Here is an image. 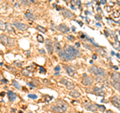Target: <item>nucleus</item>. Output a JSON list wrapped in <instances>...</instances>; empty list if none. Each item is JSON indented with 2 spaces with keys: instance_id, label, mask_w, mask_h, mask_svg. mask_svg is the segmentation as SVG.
<instances>
[{
  "instance_id": "nucleus-1",
  "label": "nucleus",
  "mask_w": 120,
  "mask_h": 113,
  "mask_svg": "<svg viewBox=\"0 0 120 113\" xmlns=\"http://www.w3.org/2000/svg\"><path fill=\"white\" fill-rule=\"evenodd\" d=\"M64 50H65L68 54H70L71 56H72L74 59L80 56V51L78 50V49H76V47L71 46V45H66L65 48H64Z\"/></svg>"
},
{
  "instance_id": "nucleus-2",
  "label": "nucleus",
  "mask_w": 120,
  "mask_h": 113,
  "mask_svg": "<svg viewBox=\"0 0 120 113\" xmlns=\"http://www.w3.org/2000/svg\"><path fill=\"white\" fill-rule=\"evenodd\" d=\"M91 72L95 75V76H100V77H105L106 76V71H105L103 68H100V67L97 66H92L91 68Z\"/></svg>"
},
{
  "instance_id": "nucleus-3",
  "label": "nucleus",
  "mask_w": 120,
  "mask_h": 113,
  "mask_svg": "<svg viewBox=\"0 0 120 113\" xmlns=\"http://www.w3.org/2000/svg\"><path fill=\"white\" fill-rule=\"evenodd\" d=\"M59 57H60V59H61V60H63V61H71V60L74 59L72 56L67 53L64 49H62L61 51L59 52Z\"/></svg>"
},
{
  "instance_id": "nucleus-4",
  "label": "nucleus",
  "mask_w": 120,
  "mask_h": 113,
  "mask_svg": "<svg viewBox=\"0 0 120 113\" xmlns=\"http://www.w3.org/2000/svg\"><path fill=\"white\" fill-rule=\"evenodd\" d=\"M60 83L61 84H64L65 86H66V88L68 89V90H73L74 89V87H75V85H74V83L73 82H71V81H69L68 79H66V78H62L61 80H60Z\"/></svg>"
},
{
  "instance_id": "nucleus-5",
  "label": "nucleus",
  "mask_w": 120,
  "mask_h": 113,
  "mask_svg": "<svg viewBox=\"0 0 120 113\" xmlns=\"http://www.w3.org/2000/svg\"><path fill=\"white\" fill-rule=\"evenodd\" d=\"M13 26L16 29L20 30V31H25V30L28 29V25H26L24 23H22V22H19V21H15L13 22Z\"/></svg>"
},
{
  "instance_id": "nucleus-6",
  "label": "nucleus",
  "mask_w": 120,
  "mask_h": 113,
  "mask_svg": "<svg viewBox=\"0 0 120 113\" xmlns=\"http://www.w3.org/2000/svg\"><path fill=\"white\" fill-rule=\"evenodd\" d=\"M57 106L60 108V110H61V112H65L67 110V108H68V105H67L66 102H64V101L62 100H57Z\"/></svg>"
},
{
  "instance_id": "nucleus-7",
  "label": "nucleus",
  "mask_w": 120,
  "mask_h": 113,
  "mask_svg": "<svg viewBox=\"0 0 120 113\" xmlns=\"http://www.w3.org/2000/svg\"><path fill=\"white\" fill-rule=\"evenodd\" d=\"M45 46H46V49L48 51V53H49V54H53L54 46H53V44H52V42L50 40H46V41H45Z\"/></svg>"
},
{
  "instance_id": "nucleus-8",
  "label": "nucleus",
  "mask_w": 120,
  "mask_h": 113,
  "mask_svg": "<svg viewBox=\"0 0 120 113\" xmlns=\"http://www.w3.org/2000/svg\"><path fill=\"white\" fill-rule=\"evenodd\" d=\"M85 108L87 109V110H89V111H92V112H96L97 110H98V107H97V105L94 104V103H91V102L86 103L85 104Z\"/></svg>"
},
{
  "instance_id": "nucleus-9",
  "label": "nucleus",
  "mask_w": 120,
  "mask_h": 113,
  "mask_svg": "<svg viewBox=\"0 0 120 113\" xmlns=\"http://www.w3.org/2000/svg\"><path fill=\"white\" fill-rule=\"evenodd\" d=\"M64 69L67 73H68V75H70V76H74L75 73H76V69L74 68V67L72 66H69V65H64Z\"/></svg>"
},
{
  "instance_id": "nucleus-10",
  "label": "nucleus",
  "mask_w": 120,
  "mask_h": 113,
  "mask_svg": "<svg viewBox=\"0 0 120 113\" xmlns=\"http://www.w3.org/2000/svg\"><path fill=\"white\" fill-rule=\"evenodd\" d=\"M92 82H93L92 78L89 77V76H86V75L83 77V79H82V84H83L84 86H90L92 84Z\"/></svg>"
},
{
  "instance_id": "nucleus-11",
  "label": "nucleus",
  "mask_w": 120,
  "mask_h": 113,
  "mask_svg": "<svg viewBox=\"0 0 120 113\" xmlns=\"http://www.w3.org/2000/svg\"><path fill=\"white\" fill-rule=\"evenodd\" d=\"M111 102H112V104H113L115 107H117V108L120 109V97H118V96H113V97L111 98Z\"/></svg>"
},
{
  "instance_id": "nucleus-12",
  "label": "nucleus",
  "mask_w": 120,
  "mask_h": 113,
  "mask_svg": "<svg viewBox=\"0 0 120 113\" xmlns=\"http://www.w3.org/2000/svg\"><path fill=\"white\" fill-rule=\"evenodd\" d=\"M62 14H63V16H64L65 18H72L74 16L73 13L68 9H62Z\"/></svg>"
},
{
  "instance_id": "nucleus-13",
  "label": "nucleus",
  "mask_w": 120,
  "mask_h": 113,
  "mask_svg": "<svg viewBox=\"0 0 120 113\" xmlns=\"http://www.w3.org/2000/svg\"><path fill=\"white\" fill-rule=\"evenodd\" d=\"M58 30L61 33H67L69 31V28H68V26H66L65 24H60L58 26Z\"/></svg>"
},
{
  "instance_id": "nucleus-14",
  "label": "nucleus",
  "mask_w": 120,
  "mask_h": 113,
  "mask_svg": "<svg viewBox=\"0 0 120 113\" xmlns=\"http://www.w3.org/2000/svg\"><path fill=\"white\" fill-rule=\"evenodd\" d=\"M93 93L96 94L97 96H104L105 95V92L101 88H98V87H95L93 89Z\"/></svg>"
},
{
  "instance_id": "nucleus-15",
  "label": "nucleus",
  "mask_w": 120,
  "mask_h": 113,
  "mask_svg": "<svg viewBox=\"0 0 120 113\" xmlns=\"http://www.w3.org/2000/svg\"><path fill=\"white\" fill-rule=\"evenodd\" d=\"M111 78H112V81H114V82H118V83H120V74H119L118 72H114V73H112Z\"/></svg>"
},
{
  "instance_id": "nucleus-16",
  "label": "nucleus",
  "mask_w": 120,
  "mask_h": 113,
  "mask_svg": "<svg viewBox=\"0 0 120 113\" xmlns=\"http://www.w3.org/2000/svg\"><path fill=\"white\" fill-rule=\"evenodd\" d=\"M25 17L27 18L28 20H31V21H33V20H35L36 19V16L33 13H31L30 11H26V13H25Z\"/></svg>"
},
{
  "instance_id": "nucleus-17",
  "label": "nucleus",
  "mask_w": 120,
  "mask_h": 113,
  "mask_svg": "<svg viewBox=\"0 0 120 113\" xmlns=\"http://www.w3.org/2000/svg\"><path fill=\"white\" fill-rule=\"evenodd\" d=\"M6 31H8L9 33H15V29H14V26H12V24L10 23H6V28H5Z\"/></svg>"
},
{
  "instance_id": "nucleus-18",
  "label": "nucleus",
  "mask_w": 120,
  "mask_h": 113,
  "mask_svg": "<svg viewBox=\"0 0 120 113\" xmlns=\"http://www.w3.org/2000/svg\"><path fill=\"white\" fill-rule=\"evenodd\" d=\"M69 94H70L71 97H74V98H79L80 97V93L78 92L77 90H71Z\"/></svg>"
},
{
  "instance_id": "nucleus-19",
  "label": "nucleus",
  "mask_w": 120,
  "mask_h": 113,
  "mask_svg": "<svg viewBox=\"0 0 120 113\" xmlns=\"http://www.w3.org/2000/svg\"><path fill=\"white\" fill-rule=\"evenodd\" d=\"M8 38L9 37H7L6 35H1L0 36V41L4 45H8Z\"/></svg>"
},
{
  "instance_id": "nucleus-20",
  "label": "nucleus",
  "mask_w": 120,
  "mask_h": 113,
  "mask_svg": "<svg viewBox=\"0 0 120 113\" xmlns=\"http://www.w3.org/2000/svg\"><path fill=\"white\" fill-rule=\"evenodd\" d=\"M8 96H9V101H14L16 99V94L12 91H8Z\"/></svg>"
},
{
  "instance_id": "nucleus-21",
  "label": "nucleus",
  "mask_w": 120,
  "mask_h": 113,
  "mask_svg": "<svg viewBox=\"0 0 120 113\" xmlns=\"http://www.w3.org/2000/svg\"><path fill=\"white\" fill-rule=\"evenodd\" d=\"M53 46H54V50H55V51L60 52V51L62 50V49H61V45H60V43H59V42H57V41H56V42L54 43Z\"/></svg>"
},
{
  "instance_id": "nucleus-22",
  "label": "nucleus",
  "mask_w": 120,
  "mask_h": 113,
  "mask_svg": "<svg viewBox=\"0 0 120 113\" xmlns=\"http://www.w3.org/2000/svg\"><path fill=\"white\" fill-rule=\"evenodd\" d=\"M111 84L112 86L116 89V90H120V83H118V82H114V81H112L111 82Z\"/></svg>"
},
{
  "instance_id": "nucleus-23",
  "label": "nucleus",
  "mask_w": 120,
  "mask_h": 113,
  "mask_svg": "<svg viewBox=\"0 0 120 113\" xmlns=\"http://www.w3.org/2000/svg\"><path fill=\"white\" fill-rule=\"evenodd\" d=\"M22 74H23L24 76H30V75H31V72H30L28 69H23L22 70Z\"/></svg>"
},
{
  "instance_id": "nucleus-24",
  "label": "nucleus",
  "mask_w": 120,
  "mask_h": 113,
  "mask_svg": "<svg viewBox=\"0 0 120 113\" xmlns=\"http://www.w3.org/2000/svg\"><path fill=\"white\" fill-rule=\"evenodd\" d=\"M6 28V23L4 21H2V20H0V29H2V30H5Z\"/></svg>"
},
{
  "instance_id": "nucleus-25",
  "label": "nucleus",
  "mask_w": 120,
  "mask_h": 113,
  "mask_svg": "<svg viewBox=\"0 0 120 113\" xmlns=\"http://www.w3.org/2000/svg\"><path fill=\"white\" fill-rule=\"evenodd\" d=\"M52 111H54V112H61V110H60V108L57 106V105H54V106H52Z\"/></svg>"
},
{
  "instance_id": "nucleus-26",
  "label": "nucleus",
  "mask_w": 120,
  "mask_h": 113,
  "mask_svg": "<svg viewBox=\"0 0 120 113\" xmlns=\"http://www.w3.org/2000/svg\"><path fill=\"white\" fill-rule=\"evenodd\" d=\"M36 29L39 30V31H41V32H46V29H45L44 27H42V26H40V25H37L36 26Z\"/></svg>"
},
{
  "instance_id": "nucleus-27",
  "label": "nucleus",
  "mask_w": 120,
  "mask_h": 113,
  "mask_svg": "<svg viewBox=\"0 0 120 113\" xmlns=\"http://www.w3.org/2000/svg\"><path fill=\"white\" fill-rule=\"evenodd\" d=\"M37 40H38L40 43L44 42V38H43V36H42V35H40V34H38V35H37Z\"/></svg>"
},
{
  "instance_id": "nucleus-28",
  "label": "nucleus",
  "mask_w": 120,
  "mask_h": 113,
  "mask_svg": "<svg viewBox=\"0 0 120 113\" xmlns=\"http://www.w3.org/2000/svg\"><path fill=\"white\" fill-rule=\"evenodd\" d=\"M12 83H13V85L15 86V87H16V88H18V89H20V85L19 84H18L17 83V81H13L12 82Z\"/></svg>"
},
{
  "instance_id": "nucleus-29",
  "label": "nucleus",
  "mask_w": 120,
  "mask_h": 113,
  "mask_svg": "<svg viewBox=\"0 0 120 113\" xmlns=\"http://www.w3.org/2000/svg\"><path fill=\"white\" fill-rule=\"evenodd\" d=\"M8 45H14V40L13 39H11V38H8Z\"/></svg>"
},
{
  "instance_id": "nucleus-30",
  "label": "nucleus",
  "mask_w": 120,
  "mask_h": 113,
  "mask_svg": "<svg viewBox=\"0 0 120 113\" xmlns=\"http://www.w3.org/2000/svg\"><path fill=\"white\" fill-rule=\"evenodd\" d=\"M28 97H29V98H31V99H36L37 98V96L35 95V94H29Z\"/></svg>"
},
{
  "instance_id": "nucleus-31",
  "label": "nucleus",
  "mask_w": 120,
  "mask_h": 113,
  "mask_svg": "<svg viewBox=\"0 0 120 113\" xmlns=\"http://www.w3.org/2000/svg\"><path fill=\"white\" fill-rule=\"evenodd\" d=\"M83 46L85 47V48H87V49H89V50H92V47L90 46V45H87V44H84Z\"/></svg>"
},
{
  "instance_id": "nucleus-32",
  "label": "nucleus",
  "mask_w": 120,
  "mask_h": 113,
  "mask_svg": "<svg viewBox=\"0 0 120 113\" xmlns=\"http://www.w3.org/2000/svg\"><path fill=\"white\" fill-rule=\"evenodd\" d=\"M39 70H40V73H45V72H46L43 67H39Z\"/></svg>"
},
{
  "instance_id": "nucleus-33",
  "label": "nucleus",
  "mask_w": 120,
  "mask_h": 113,
  "mask_svg": "<svg viewBox=\"0 0 120 113\" xmlns=\"http://www.w3.org/2000/svg\"><path fill=\"white\" fill-rule=\"evenodd\" d=\"M54 70L56 71V72H59V71H60V66H56L54 68Z\"/></svg>"
},
{
  "instance_id": "nucleus-34",
  "label": "nucleus",
  "mask_w": 120,
  "mask_h": 113,
  "mask_svg": "<svg viewBox=\"0 0 120 113\" xmlns=\"http://www.w3.org/2000/svg\"><path fill=\"white\" fill-rule=\"evenodd\" d=\"M97 107L100 108L102 111H105V107H104V106H100V105H97Z\"/></svg>"
},
{
  "instance_id": "nucleus-35",
  "label": "nucleus",
  "mask_w": 120,
  "mask_h": 113,
  "mask_svg": "<svg viewBox=\"0 0 120 113\" xmlns=\"http://www.w3.org/2000/svg\"><path fill=\"white\" fill-rule=\"evenodd\" d=\"M68 39H69V40H74V37L71 36V35H69V36H68Z\"/></svg>"
},
{
  "instance_id": "nucleus-36",
  "label": "nucleus",
  "mask_w": 120,
  "mask_h": 113,
  "mask_svg": "<svg viewBox=\"0 0 120 113\" xmlns=\"http://www.w3.org/2000/svg\"><path fill=\"white\" fill-rule=\"evenodd\" d=\"M15 64H17L16 66H21V62H15Z\"/></svg>"
},
{
  "instance_id": "nucleus-37",
  "label": "nucleus",
  "mask_w": 120,
  "mask_h": 113,
  "mask_svg": "<svg viewBox=\"0 0 120 113\" xmlns=\"http://www.w3.org/2000/svg\"><path fill=\"white\" fill-rule=\"evenodd\" d=\"M96 19H101V16H99V15H97V16H96Z\"/></svg>"
},
{
  "instance_id": "nucleus-38",
  "label": "nucleus",
  "mask_w": 120,
  "mask_h": 113,
  "mask_svg": "<svg viewBox=\"0 0 120 113\" xmlns=\"http://www.w3.org/2000/svg\"><path fill=\"white\" fill-rule=\"evenodd\" d=\"M43 82H45V83H47V84L49 83V82H48V80H47V79H45V80H43Z\"/></svg>"
},
{
  "instance_id": "nucleus-39",
  "label": "nucleus",
  "mask_w": 120,
  "mask_h": 113,
  "mask_svg": "<svg viewBox=\"0 0 120 113\" xmlns=\"http://www.w3.org/2000/svg\"><path fill=\"white\" fill-rule=\"evenodd\" d=\"M2 82H3V83H7V80H6V79H3Z\"/></svg>"
},
{
  "instance_id": "nucleus-40",
  "label": "nucleus",
  "mask_w": 120,
  "mask_h": 113,
  "mask_svg": "<svg viewBox=\"0 0 120 113\" xmlns=\"http://www.w3.org/2000/svg\"><path fill=\"white\" fill-rule=\"evenodd\" d=\"M106 113H113V112H112L111 110H107V111H106Z\"/></svg>"
},
{
  "instance_id": "nucleus-41",
  "label": "nucleus",
  "mask_w": 120,
  "mask_h": 113,
  "mask_svg": "<svg viewBox=\"0 0 120 113\" xmlns=\"http://www.w3.org/2000/svg\"><path fill=\"white\" fill-rule=\"evenodd\" d=\"M29 113H33V112H29Z\"/></svg>"
},
{
  "instance_id": "nucleus-42",
  "label": "nucleus",
  "mask_w": 120,
  "mask_h": 113,
  "mask_svg": "<svg viewBox=\"0 0 120 113\" xmlns=\"http://www.w3.org/2000/svg\"><path fill=\"white\" fill-rule=\"evenodd\" d=\"M1 1H2V0H0V2H1Z\"/></svg>"
}]
</instances>
